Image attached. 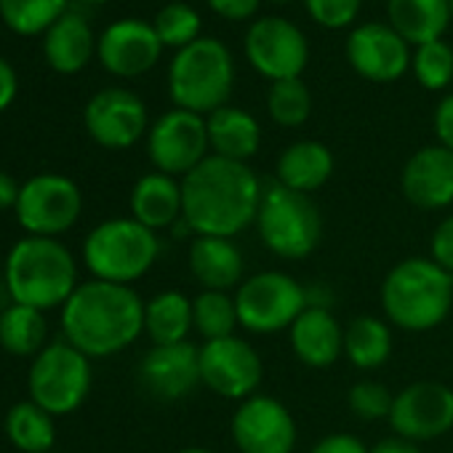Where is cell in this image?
Segmentation results:
<instances>
[{"mask_svg":"<svg viewBox=\"0 0 453 453\" xmlns=\"http://www.w3.org/2000/svg\"><path fill=\"white\" fill-rule=\"evenodd\" d=\"M262 192L249 163L208 155L181 179V221L195 235L235 238L257 224Z\"/></svg>","mask_w":453,"mask_h":453,"instance_id":"cell-1","label":"cell"},{"mask_svg":"<svg viewBox=\"0 0 453 453\" xmlns=\"http://www.w3.org/2000/svg\"><path fill=\"white\" fill-rule=\"evenodd\" d=\"M144 331V302L131 286L86 280L62 307V334L86 357H110Z\"/></svg>","mask_w":453,"mask_h":453,"instance_id":"cell-2","label":"cell"},{"mask_svg":"<svg viewBox=\"0 0 453 453\" xmlns=\"http://www.w3.org/2000/svg\"><path fill=\"white\" fill-rule=\"evenodd\" d=\"M4 280L12 302L35 307L41 312L65 307L81 286L73 251L57 238L35 235H27L12 246Z\"/></svg>","mask_w":453,"mask_h":453,"instance_id":"cell-3","label":"cell"},{"mask_svg":"<svg viewBox=\"0 0 453 453\" xmlns=\"http://www.w3.org/2000/svg\"><path fill=\"white\" fill-rule=\"evenodd\" d=\"M453 307V275L424 257L395 265L381 283V310L403 331L437 328Z\"/></svg>","mask_w":453,"mask_h":453,"instance_id":"cell-4","label":"cell"},{"mask_svg":"<svg viewBox=\"0 0 453 453\" xmlns=\"http://www.w3.org/2000/svg\"><path fill=\"white\" fill-rule=\"evenodd\" d=\"M235 88L233 54L216 38H197L176 51L168 67V94L179 110L211 115L224 107Z\"/></svg>","mask_w":453,"mask_h":453,"instance_id":"cell-5","label":"cell"},{"mask_svg":"<svg viewBox=\"0 0 453 453\" xmlns=\"http://www.w3.org/2000/svg\"><path fill=\"white\" fill-rule=\"evenodd\" d=\"M160 241L134 216L107 219L83 241V262L94 280L131 286L157 262Z\"/></svg>","mask_w":453,"mask_h":453,"instance_id":"cell-6","label":"cell"},{"mask_svg":"<svg viewBox=\"0 0 453 453\" xmlns=\"http://www.w3.org/2000/svg\"><path fill=\"white\" fill-rule=\"evenodd\" d=\"M259 238L280 259H307L323 238V219L310 195L294 192L278 181L265 187L259 203Z\"/></svg>","mask_w":453,"mask_h":453,"instance_id":"cell-7","label":"cell"},{"mask_svg":"<svg viewBox=\"0 0 453 453\" xmlns=\"http://www.w3.org/2000/svg\"><path fill=\"white\" fill-rule=\"evenodd\" d=\"M91 357L65 339L46 344L33 357L27 373L30 400L51 416H67L78 411L91 392Z\"/></svg>","mask_w":453,"mask_h":453,"instance_id":"cell-8","label":"cell"},{"mask_svg":"<svg viewBox=\"0 0 453 453\" xmlns=\"http://www.w3.org/2000/svg\"><path fill=\"white\" fill-rule=\"evenodd\" d=\"M83 211L81 187L62 173H38L19 189L17 221L27 235L59 238L78 224Z\"/></svg>","mask_w":453,"mask_h":453,"instance_id":"cell-9","label":"cell"},{"mask_svg":"<svg viewBox=\"0 0 453 453\" xmlns=\"http://www.w3.org/2000/svg\"><path fill=\"white\" fill-rule=\"evenodd\" d=\"M238 318L251 334H278L307 310V288L286 273H259L238 286Z\"/></svg>","mask_w":453,"mask_h":453,"instance_id":"cell-10","label":"cell"},{"mask_svg":"<svg viewBox=\"0 0 453 453\" xmlns=\"http://www.w3.org/2000/svg\"><path fill=\"white\" fill-rule=\"evenodd\" d=\"M208 128L205 118L189 110H168L147 131V155L160 173L187 176L208 157Z\"/></svg>","mask_w":453,"mask_h":453,"instance_id":"cell-11","label":"cell"},{"mask_svg":"<svg viewBox=\"0 0 453 453\" xmlns=\"http://www.w3.org/2000/svg\"><path fill=\"white\" fill-rule=\"evenodd\" d=\"M246 57L251 67L270 83L302 78L310 62V43L304 33L280 17H262L246 33Z\"/></svg>","mask_w":453,"mask_h":453,"instance_id":"cell-12","label":"cell"},{"mask_svg":"<svg viewBox=\"0 0 453 453\" xmlns=\"http://www.w3.org/2000/svg\"><path fill=\"white\" fill-rule=\"evenodd\" d=\"M259 352L238 336L213 339L200 347V384L224 400H249L262 384Z\"/></svg>","mask_w":453,"mask_h":453,"instance_id":"cell-13","label":"cell"},{"mask_svg":"<svg viewBox=\"0 0 453 453\" xmlns=\"http://www.w3.org/2000/svg\"><path fill=\"white\" fill-rule=\"evenodd\" d=\"M389 424L395 434L421 442L453 429V389L440 381H413L395 395Z\"/></svg>","mask_w":453,"mask_h":453,"instance_id":"cell-14","label":"cell"},{"mask_svg":"<svg viewBox=\"0 0 453 453\" xmlns=\"http://www.w3.org/2000/svg\"><path fill=\"white\" fill-rule=\"evenodd\" d=\"M230 429L241 453H294L296 448V421L291 411L270 395L243 400Z\"/></svg>","mask_w":453,"mask_h":453,"instance_id":"cell-15","label":"cell"},{"mask_svg":"<svg viewBox=\"0 0 453 453\" xmlns=\"http://www.w3.org/2000/svg\"><path fill=\"white\" fill-rule=\"evenodd\" d=\"M88 136L104 150H128L147 134V107L128 88H104L86 104Z\"/></svg>","mask_w":453,"mask_h":453,"instance_id":"cell-16","label":"cell"},{"mask_svg":"<svg viewBox=\"0 0 453 453\" xmlns=\"http://www.w3.org/2000/svg\"><path fill=\"white\" fill-rule=\"evenodd\" d=\"M349 67L371 83H395L411 67V46L381 22H368L347 35Z\"/></svg>","mask_w":453,"mask_h":453,"instance_id":"cell-17","label":"cell"},{"mask_svg":"<svg viewBox=\"0 0 453 453\" xmlns=\"http://www.w3.org/2000/svg\"><path fill=\"white\" fill-rule=\"evenodd\" d=\"M96 54L107 73L118 78H139L157 65L163 43L152 25L142 19H120L99 35Z\"/></svg>","mask_w":453,"mask_h":453,"instance_id":"cell-18","label":"cell"},{"mask_svg":"<svg viewBox=\"0 0 453 453\" xmlns=\"http://www.w3.org/2000/svg\"><path fill=\"white\" fill-rule=\"evenodd\" d=\"M142 387L157 400H181L200 384V347L155 344L139 365Z\"/></svg>","mask_w":453,"mask_h":453,"instance_id":"cell-19","label":"cell"},{"mask_svg":"<svg viewBox=\"0 0 453 453\" xmlns=\"http://www.w3.org/2000/svg\"><path fill=\"white\" fill-rule=\"evenodd\" d=\"M400 187L405 200L416 208H448L453 203V152L440 144L421 147L408 157Z\"/></svg>","mask_w":453,"mask_h":453,"instance_id":"cell-20","label":"cell"},{"mask_svg":"<svg viewBox=\"0 0 453 453\" xmlns=\"http://www.w3.org/2000/svg\"><path fill=\"white\" fill-rule=\"evenodd\" d=\"M294 355L310 368H331L344 355V328L323 307H307L288 328Z\"/></svg>","mask_w":453,"mask_h":453,"instance_id":"cell-21","label":"cell"},{"mask_svg":"<svg viewBox=\"0 0 453 453\" xmlns=\"http://www.w3.org/2000/svg\"><path fill=\"white\" fill-rule=\"evenodd\" d=\"M205 128H208L211 155L246 163L259 152L262 128L249 110L224 104L216 112L205 115Z\"/></svg>","mask_w":453,"mask_h":453,"instance_id":"cell-22","label":"cell"},{"mask_svg":"<svg viewBox=\"0 0 453 453\" xmlns=\"http://www.w3.org/2000/svg\"><path fill=\"white\" fill-rule=\"evenodd\" d=\"M189 273L203 291H230L243 278V254L233 238L197 235L189 246Z\"/></svg>","mask_w":453,"mask_h":453,"instance_id":"cell-23","label":"cell"},{"mask_svg":"<svg viewBox=\"0 0 453 453\" xmlns=\"http://www.w3.org/2000/svg\"><path fill=\"white\" fill-rule=\"evenodd\" d=\"M131 216L152 233L181 221V181L168 173H144L131 189Z\"/></svg>","mask_w":453,"mask_h":453,"instance_id":"cell-24","label":"cell"},{"mask_svg":"<svg viewBox=\"0 0 453 453\" xmlns=\"http://www.w3.org/2000/svg\"><path fill=\"white\" fill-rule=\"evenodd\" d=\"M96 51V41L91 33V25L83 14L67 12L65 17H59L43 41V54L51 70L62 73V75H73L81 73L91 57Z\"/></svg>","mask_w":453,"mask_h":453,"instance_id":"cell-25","label":"cell"},{"mask_svg":"<svg viewBox=\"0 0 453 453\" xmlns=\"http://www.w3.org/2000/svg\"><path fill=\"white\" fill-rule=\"evenodd\" d=\"M331 173H334L331 150L312 139L288 144L275 165V181L302 195L318 192L331 179Z\"/></svg>","mask_w":453,"mask_h":453,"instance_id":"cell-26","label":"cell"},{"mask_svg":"<svg viewBox=\"0 0 453 453\" xmlns=\"http://www.w3.org/2000/svg\"><path fill=\"white\" fill-rule=\"evenodd\" d=\"M387 25L408 43L424 46L442 41L450 25L448 0H387Z\"/></svg>","mask_w":453,"mask_h":453,"instance_id":"cell-27","label":"cell"},{"mask_svg":"<svg viewBox=\"0 0 453 453\" xmlns=\"http://www.w3.org/2000/svg\"><path fill=\"white\" fill-rule=\"evenodd\" d=\"M192 328V299L181 291H163L144 302V334L155 344L187 342Z\"/></svg>","mask_w":453,"mask_h":453,"instance_id":"cell-28","label":"cell"},{"mask_svg":"<svg viewBox=\"0 0 453 453\" xmlns=\"http://www.w3.org/2000/svg\"><path fill=\"white\" fill-rule=\"evenodd\" d=\"M9 442L22 453H51L57 445V424L49 411L33 400L17 403L9 408L4 421Z\"/></svg>","mask_w":453,"mask_h":453,"instance_id":"cell-29","label":"cell"},{"mask_svg":"<svg viewBox=\"0 0 453 453\" xmlns=\"http://www.w3.org/2000/svg\"><path fill=\"white\" fill-rule=\"evenodd\" d=\"M344 355L360 371H373L384 365L392 355V331L387 320L357 315L344 328Z\"/></svg>","mask_w":453,"mask_h":453,"instance_id":"cell-30","label":"cell"},{"mask_svg":"<svg viewBox=\"0 0 453 453\" xmlns=\"http://www.w3.org/2000/svg\"><path fill=\"white\" fill-rule=\"evenodd\" d=\"M46 315L35 307L12 302L0 312V347L17 357H35L46 347Z\"/></svg>","mask_w":453,"mask_h":453,"instance_id":"cell-31","label":"cell"},{"mask_svg":"<svg viewBox=\"0 0 453 453\" xmlns=\"http://www.w3.org/2000/svg\"><path fill=\"white\" fill-rule=\"evenodd\" d=\"M192 320L195 331L205 339H226L235 336V328L241 326L235 296L226 291H203L192 299Z\"/></svg>","mask_w":453,"mask_h":453,"instance_id":"cell-32","label":"cell"},{"mask_svg":"<svg viewBox=\"0 0 453 453\" xmlns=\"http://www.w3.org/2000/svg\"><path fill=\"white\" fill-rule=\"evenodd\" d=\"M67 14V0H0V17L17 35L49 33V27Z\"/></svg>","mask_w":453,"mask_h":453,"instance_id":"cell-33","label":"cell"},{"mask_svg":"<svg viewBox=\"0 0 453 453\" xmlns=\"http://www.w3.org/2000/svg\"><path fill=\"white\" fill-rule=\"evenodd\" d=\"M267 112L283 128L304 126L310 112H312V94L304 86V81L291 78V81L273 83L270 94H267Z\"/></svg>","mask_w":453,"mask_h":453,"instance_id":"cell-34","label":"cell"},{"mask_svg":"<svg viewBox=\"0 0 453 453\" xmlns=\"http://www.w3.org/2000/svg\"><path fill=\"white\" fill-rule=\"evenodd\" d=\"M152 27H155L163 49L168 46V49L181 51V49L192 46L197 38H203L200 35V27H203L200 14L192 6H187L184 0H171L168 6H163L155 17Z\"/></svg>","mask_w":453,"mask_h":453,"instance_id":"cell-35","label":"cell"},{"mask_svg":"<svg viewBox=\"0 0 453 453\" xmlns=\"http://www.w3.org/2000/svg\"><path fill=\"white\" fill-rule=\"evenodd\" d=\"M411 70L421 88L445 91L453 83V49L445 41L424 43L413 51Z\"/></svg>","mask_w":453,"mask_h":453,"instance_id":"cell-36","label":"cell"},{"mask_svg":"<svg viewBox=\"0 0 453 453\" xmlns=\"http://www.w3.org/2000/svg\"><path fill=\"white\" fill-rule=\"evenodd\" d=\"M349 408L360 421H379V418H389L392 413V403L395 395H389V389L379 381H357L349 389Z\"/></svg>","mask_w":453,"mask_h":453,"instance_id":"cell-37","label":"cell"},{"mask_svg":"<svg viewBox=\"0 0 453 453\" xmlns=\"http://www.w3.org/2000/svg\"><path fill=\"white\" fill-rule=\"evenodd\" d=\"M363 0H304V9L315 25L326 30H344L360 14Z\"/></svg>","mask_w":453,"mask_h":453,"instance_id":"cell-38","label":"cell"},{"mask_svg":"<svg viewBox=\"0 0 453 453\" xmlns=\"http://www.w3.org/2000/svg\"><path fill=\"white\" fill-rule=\"evenodd\" d=\"M429 251H432V262L453 275V216H448L437 224Z\"/></svg>","mask_w":453,"mask_h":453,"instance_id":"cell-39","label":"cell"},{"mask_svg":"<svg viewBox=\"0 0 453 453\" xmlns=\"http://www.w3.org/2000/svg\"><path fill=\"white\" fill-rule=\"evenodd\" d=\"M208 9L213 14H219L221 19H230V22H246L254 19L259 12L262 0H205Z\"/></svg>","mask_w":453,"mask_h":453,"instance_id":"cell-40","label":"cell"},{"mask_svg":"<svg viewBox=\"0 0 453 453\" xmlns=\"http://www.w3.org/2000/svg\"><path fill=\"white\" fill-rule=\"evenodd\" d=\"M310 453H371V448H365V442L355 434L336 432V434H328L320 442H315Z\"/></svg>","mask_w":453,"mask_h":453,"instance_id":"cell-41","label":"cell"},{"mask_svg":"<svg viewBox=\"0 0 453 453\" xmlns=\"http://www.w3.org/2000/svg\"><path fill=\"white\" fill-rule=\"evenodd\" d=\"M434 134L440 147L453 152V94L442 96L434 110Z\"/></svg>","mask_w":453,"mask_h":453,"instance_id":"cell-42","label":"cell"},{"mask_svg":"<svg viewBox=\"0 0 453 453\" xmlns=\"http://www.w3.org/2000/svg\"><path fill=\"white\" fill-rule=\"evenodd\" d=\"M17 91H19L17 73L4 57H0V112L12 107V102L17 99Z\"/></svg>","mask_w":453,"mask_h":453,"instance_id":"cell-43","label":"cell"},{"mask_svg":"<svg viewBox=\"0 0 453 453\" xmlns=\"http://www.w3.org/2000/svg\"><path fill=\"white\" fill-rule=\"evenodd\" d=\"M371 453H424V450L418 448V442H413V440H405V437L395 434V437H384V440H379V442L371 448Z\"/></svg>","mask_w":453,"mask_h":453,"instance_id":"cell-44","label":"cell"},{"mask_svg":"<svg viewBox=\"0 0 453 453\" xmlns=\"http://www.w3.org/2000/svg\"><path fill=\"white\" fill-rule=\"evenodd\" d=\"M19 189H22V184H17L12 173L0 171V211H9V208L17 205Z\"/></svg>","mask_w":453,"mask_h":453,"instance_id":"cell-45","label":"cell"},{"mask_svg":"<svg viewBox=\"0 0 453 453\" xmlns=\"http://www.w3.org/2000/svg\"><path fill=\"white\" fill-rule=\"evenodd\" d=\"M179 453H211L208 448H184V450H179Z\"/></svg>","mask_w":453,"mask_h":453,"instance_id":"cell-46","label":"cell"},{"mask_svg":"<svg viewBox=\"0 0 453 453\" xmlns=\"http://www.w3.org/2000/svg\"><path fill=\"white\" fill-rule=\"evenodd\" d=\"M270 4H291V0H270Z\"/></svg>","mask_w":453,"mask_h":453,"instance_id":"cell-47","label":"cell"},{"mask_svg":"<svg viewBox=\"0 0 453 453\" xmlns=\"http://www.w3.org/2000/svg\"><path fill=\"white\" fill-rule=\"evenodd\" d=\"M86 4H107V0H86Z\"/></svg>","mask_w":453,"mask_h":453,"instance_id":"cell-48","label":"cell"},{"mask_svg":"<svg viewBox=\"0 0 453 453\" xmlns=\"http://www.w3.org/2000/svg\"><path fill=\"white\" fill-rule=\"evenodd\" d=\"M448 6H450V19H453V0H448Z\"/></svg>","mask_w":453,"mask_h":453,"instance_id":"cell-49","label":"cell"},{"mask_svg":"<svg viewBox=\"0 0 453 453\" xmlns=\"http://www.w3.org/2000/svg\"><path fill=\"white\" fill-rule=\"evenodd\" d=\"M51 453H57V450H51Z\"/></svg>","mask_w":453,"mask_h":453,"instance_id":"cell-50","label":"cell"}]
</instances>
